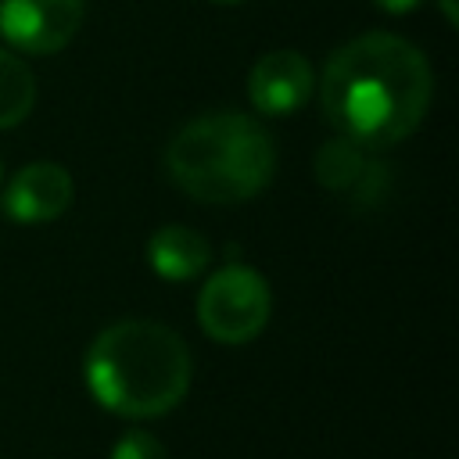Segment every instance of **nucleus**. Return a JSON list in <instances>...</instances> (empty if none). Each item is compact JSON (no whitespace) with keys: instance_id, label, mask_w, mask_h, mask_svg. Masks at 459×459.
Returning <instances> with one entry per match:
<instances>
[{"instance_id":"ddd939ff","label":"nucleus","mask_w":459,"mask_h":459,"mask_svg":"<svg viewBox=\"0 0 459 459\" xmlns=\"http://www.w3.org/2000/svg\"><path fill=\"white\" fill-rule=\"evenodd\" d=\"M437 7H441V14H445V22H448V25H455V22H459V4H455V0H437Z\"/></svg>"},{"instance_id":"f257e3e1","label":"nucleus","mask_w":459,"mask_h":459,"mask_svg":"<svg viewBox=\"0 0 459 459\" xmlns=\"http://www.w3.org/2000/svg\"><path fill=\"white\" fill-rule=\"evenodd\" d=\"M430 100L434 72L423 50L380 29L337 47L319 75L326 122L362 151H387L412 136Z\"/></svg>"},{"instance_id":"4468645a","label":"nucleus","mask_w":459,"mask_h":459,"mask_svg":"<svg viewBox=\"0 0 459 459\" xmlns=\"http://www.w3.org/2000/svg\"><path fill=\"white\" fill-rule=\"evenodd\" d=\"M212 4H240V0H212Z\"/></svg>"},{"instance_id":"39448f33","label":"nucleus","mask_w":459,"mask_h":459,"mask_svg":"<svg viewBox=\"0 0 459 459\" xmlns=\"http://www.w3.org/2000/svg\"><path fill=\"white\" fill-rule=\"evenodd\" d=\"M82 0H0V36L25 54H57L82 29Z\"/></svg>"},{"instance_id":"9b49d317","label":"nucleus","mask_w":459,"mask_h":459,"mask_svg":"<svg viewBox=\"0 0 459 459\" xmlns=\"http://www.w3.org/2000/svg\"><path fill=\"white\" fill-rule=\"evenodd\" d=\"M111 459H169L165 445L147 430H126L111 445Z\"/></svg>"},{"instance_id":"20e7f679","label":"nucleus","mask_w":459,"mask_h":459,"mask_svg":"<svg viewBox=\"0 0 459 459\" xmlns=\"http://www.w3.org/2000/svg\"><path fill=\"white\" fill-rule=\"evenodd\" d=\"M269 308L273 294L262 273L247 265H222L201 287L197 323L219 344H244L265 330Z\"/></svg>"},{"instance_id":"f03ea898","label":"nucleus","mask_w":459,"mask_h":459,"mask_svg":"<svg viewBox=\"0 0 459 459\" xmlns=\"http://www.w3.org/2000/svg\"><path fill=\"white\" fill-rule=\"evenodd\" d=\"M186 341L154 319H118L104 326L82 362L90 394L115 416L151 420L176 409L190 387Z\"/></svg>"},{"instance_id":"7ed1b4c3","label":"nucleus","mask_w":459,"mask_h":459,"mask_svg":"<svg viewBox=\"0 0 459 459\" xmlns=\"http://www.w3.org/2000/svg\"><path fill=\"white\" fill-rule=\"evenodd\" d=\"M172 183L204 204H240L258 197L276 172V143L258 118L212 111L190 118L165 147Z\"/></svg>"},{"instance_id":"6e6552de","label":"nucleus","mask_w":459,"mask_h":459,"mask_svg":"<svg viewBox=\"0 0 459 459\" xmlns=\"http://www.w3.org/2000/svg\"><path fill=\"white\" fill-rule=\"evenodd\" d=\"M147 262L161 280H194L208 269L212 247L190 226H161L147 240Z\"/></svg>"},{"instance_id":"1a4fd4ad","label":"nucleus","mask_w":459,"mask_h":459,"mask_svg":"<svg viewBox=\"0 0 459 459\" xmlns=\"http://www.w3.org/2000/svg\"><path fill=\"white\" fill-rule=\"evenodd\" d=\"M36 104V79L29 65L0 47V129H14Z\"/></svg>"},{"instance_id":"f8f14e48","label":"nucleus","mask_w":459,"mask_h":459,"mask_svg":"<svg viewBox=\"0 0 459 459\" xmlns=\"http://www.w3.org/2000/svg\"><path fill=\"white\" fill-rule=\"evenodd\" d=\"M380 11H387V14H409L420 0H373Z\"/></svg>"},{"instance_id":"423d86ee","label":"nucleus","mask_w":459,"mask_h":459,"mask_svg":"<svg viewBox=\"0 0 459 459\" xmlns=\"http://www.w3.org/2000/svg\"><path fill=\"white\" fill-rule=\"evenodd\" d=\"M316 90V72L298 50H269L255 61L247 75V100L262 115H290L308 104Z\"/></svg>"},{"instance_id":"9d476101","label":"nucleus","mask_w":459,"mask_h":459,"mask_svg":"<svg viewBox=\"0 0 459 459\" xmlns=\"http://www.w3.org/2000/svg\"><path fill=\"white\" fill-rule=\"evenodd\" d=\"M366 172V154L348 136H337L319 147L316 154V179L326 190H351Z\"/></svg>"},{"instance_id":"0eeeda50","label":"nucleus","mask_w":459,"mask_h":459,"mask_svg":"<svg viewBox=\"0 0 459 459\" xmlns=\"http://www.w3.org/2000/svg\"><path fill=\"white\" fill-rule=\"evenodd\" d=\"M72 204V176L57 161H32L14 172L4 190V212L11 222L39 226L54 222Z\"/></svg>"}]
</instances>
